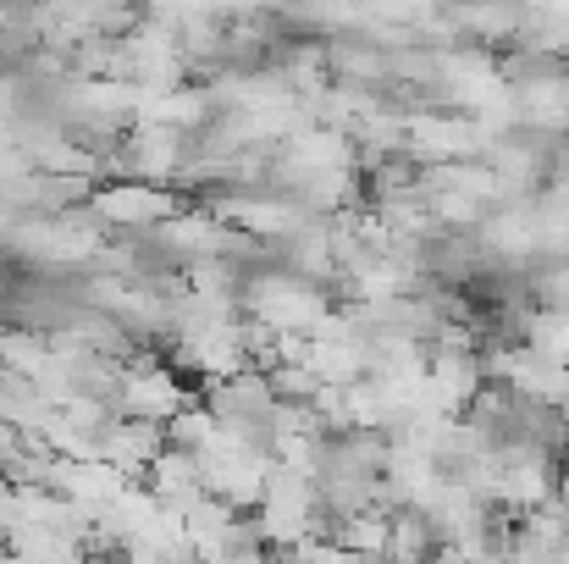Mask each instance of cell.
<instances>
[{
  "label": "cell",
  "instance_id": "7a4b0ae2",
  "mask_svg": "<svg viewBox=\"0 0 569 564\" xmlns=\"http://www.w3.org/2000/svg\"><path fill=\"white\" fill-rule=\"evenodd\" d=\"M193 398L183 393V382L167 372V366H156V360H133V366H122V387H117V398H111V409L117 415H133V420H172L178 409H189Z\"/></svg>",
  "mask_w": 569,
  "mask_h": 564
},
{
  "label": "cell",
  "instance_id": "5b68a950",
  "mask_svg": "<svg viewBox=\"0 0 569 564\" xmlns=\"http://www.w3.org/2000/svg\"><path fill=\"white\" fill-rule=\"evenodd\" d=\"M150 493L156 498H167V504H189L193 493H204V476H199V459H193L189 448H178V443H167L161 448V459L150 465Z\"/></svg>",
  "mask_w": 569,
  "mask_h": 564
},
{
  "label": "cell",
  "instance_id": "ba28073f",
  "mask_svg": "<svg viewBox=\"0 0 569 564\" xmlns=\"http://www.w3.org/2000/svg\"><path fill=\"white\" fill-rule=\"evenodd\" d=\"M332 564H387V560H377V554H355V548H338V560Z\"/></svg>",
  "mask_w": 569,
  "mask_h": 564
},
{
  "label": "cell",
  "instance_id": "277c9868",
  "mask_svg": "<svg viewBox=\"0 0 569 564\" xmlns=\"http://www.w3.org/2000/svg\"><path fill=\"white\" fill-rule=\"evenodd\" d=\"M161 448H167V426H161V420H133V415H122V420L100 437V459L117 465L128 482H144L150 465L161 459Z\"/></svg>",
  "mask_w": 569,
  "mask_h": 564
},
{
  "label": "cell",
  "instance_id": "3957f363",
  "mask_svg": "<svg viewBox=\"0 0 569 564\" xmlns=\"http://www.w3.org/2000/svg\"><path fill=\"white\" fill-rule=\"evenodd\" d=\"M89 210L106 221V227H139V232H150V227H161V221H172L178 216V194L161 184H106L89 194Z\"/></svg>",
  "mask_w": 569,
  "mask_h": 564
},
{
  "label": "cell",
  "instance_id": "8992f818",
  "mask_svg": "<svg viewBox=\"0 0 569 564\" xmlns=\"http://www.w3.org/2000/svg\"><path fill=\"white\" fill-rule=\"evenodd\" d=\"M520 344L569 366V305H537L526 321H520Z\"/></svg>",
  "mask_w": 569,
  "mask_h": 564
},
{
  "label": "cell",
  "instance_id": "52a82bcc",
  "mask_svg": "<svg viewBox=\"0 0 569 564\" xmlns=\"http://www.w3.org/2000/svg\"><path fill=\"white\" fill-rule=\"evenodd\" d=\"M17 526H22V509H17V482H11V476H0V543H6Z\"/></svg>",
  "mask_w": 569,
  "mask_h": 564
},
{
  "label": "cell",
  "instance_id": "6da1fadb",
  "mask_svg": "<svg viewBox=\"0 0 569 564\" xmlns=\"http://www.w3.org/2000/svg\"><path fill=\"white\" fill-rule=\"evenodd\" d=\"M243 316L249 321H266L288 338H316V327L327 321L332 299H327V283H310L299 271H243Z\"/></svg>",
  "mask_w": 569,
  "mask_h": 564
}]
</instances>
